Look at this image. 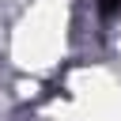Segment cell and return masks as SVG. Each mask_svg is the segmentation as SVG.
Masks as SVG:
<instances>
[{
  "mask_svg": "<svg viewBox=\"0 0 121 121\" xmlns=\"http://www.w3.org/2000/svg\"><path fill=\"white\" fill-rule=\"evenodd\" d=\"M102 8H121V0H102Z\"/></svg>",
  "mask_w": 121,
  "mask_h": 121,
  "instance_id": "obj_1",
  "label": "cell"
}]
</instances>
